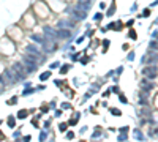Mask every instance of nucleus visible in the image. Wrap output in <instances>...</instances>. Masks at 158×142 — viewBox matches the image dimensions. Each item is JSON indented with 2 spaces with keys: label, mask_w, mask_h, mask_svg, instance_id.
Returning <instances> with one entry per match:
<instances>
[{
  "label": "nucleus",
  "mask_w": 158,
  "mask_h": 142,
  "mask_svg": "<svg viewBox=\"0 0 158 142\" xmlns=\"http://www.w3.org/2000/svg\"><path fill=\"white\" fill-rule=\"evenodd\" d=\"M11 71H13V74H14L16 81H24V79H25L27 71L24 70V65H21V63H14V65H13V68H11Z\"/></svg>",
  "instance_id": "f257e3e1"
},
{
  "label": "nucleus",
  "mask_w": 158,
  "mask_h": 142,
  "mask_svg": "<svg viewBox=\"0 0 158 142\" xmlns=\"http://www.w3.org/2000/svg\"><path fill=\"white\" fill-rule=\"evenodd\" d=\"M22 60H24V63L27 65V73H32V71H35L36 70V60H38V57H32V55H24L22 57Z\"/></svg>",
  "instance_id": "f03ea898"
},
{
  "label": "nucleus",
  "mask_w": 158,
  "mask_h": 142,
  "mask_svg": "<svg viewBox=\"0 0 158 142\" xmlns=\"http://www.w3.org/2000/svg\"><path fill=\"white\" fill-rule=\"evenodd\" d=\"M85 13L87 11H84V10H81V8H73L71 11H70V14H71V19L73 21H82L84 18H85Z\"/></svg>",
  "instance_id": "7ed1b4c3"
},
{
  "label": "nucleus",
  "mask_w": 158,
  "mask_h": 142,
  "mask_svg": "<svg viewBox=\"0 0 158 142\" xmlns=\"http://www.w3.org/2000/svg\"><path fill=\"white\" fill-rule=\"evenodd\" d=\"M142 74L146 76V77H149V79H153V77H157V74H158V68L155 66V65L146 66V68L142 70Z\"/></svg>",
  "instance_id": "20e7f679"
},
{
  "label": "nucleus",
  "mask_w": 158,
  "mask_h": 142,
  "mask_svg": "<svg viewBox=\"0 0 158 142\" xmlns=\"http://www.w3.org/2000/svg\"><path fill=\"white\" fill-rule=\"evenodd\" d=\"M3 81H5V82H8V84L16 82V77H14V74H13V71H11V70L5 71V74H3Z\"/></svg>",
  "instance_id": "39448f33"
},
{
  "label": "nucleus",
  "mask_w": 158,
  "mask_h": 142,
  "mask_svg": "<svg viewBox=\"0 0 158 142\" xmlns=\"http://www.w3.org/2000/svg\"><path fill=\"white\" fill-rule=\"evenodd\" d=\"M81 10H84V11H89L92 6V0H79V5H78Z\"/></svg>",
  "instance_id": "423d86ee"
},
{
  "label": "nucleus",
  "mask_w": 158,
  "mask_h": 142,
  "mask_svg": "<svg viewBox=\"0 0 158 142\" xmlns=\"http://www.w3.org/2000/svg\"><path fill=\"white\" fill-rule=\"evenodd\" d=\"M144 63H153V62H158V54H149L147 57L142 59Z\"/></svg>",
  "instance_id": "0eeeda50"
},
{
  "label": "nucleus",
  "mask_w": 158,
  "mask_h": 142,
  "mask_svg": "<svg viewBox=\"0 0 158 142\" xmlns=\"http://www.w3.org/2000/svg\"><path fill=\"white\" fill-rule=\"evenodd\" d=\"M44 35H48L51 40H55L57 38V32L54 29H51V27H44Z\"/></svg>",
  "instance_id": "6e6552de"
},
{
  "label": "nucleus",
  "mask_w": 158,
  "mask_h": 142,
  "mask_svg": "<svg viewBox=\"0 0 158 142\" xmlns=\"http://www.w3.org/2000/svg\"><path fill=\"white\" fill-rule=\"evenodd\" d=\"M70 36H71L70 30H59L57 32V38H70Z\"/></svg>",
  "instance_id": "1a4fd4ad"
},
{
  "label": "nucleus",
  "mask_w": 158,
  "mask_h": 142,
  "mask_svg": "<svg viewBox=\"0 0 158 142\" xmlns=\"http://www.w3.org/2000/svg\"><path fill=\"white\" fill-rule=\"evenodd\" d=\"M57 27H60V29H70V27H73V24L70 21H59Z\"/></svg>",
  "instance_id": "9d476101"
},
{
  "label": "nucleus",
  "mask_w": 158,
  "mask_h": 142,
  "mask_svg": "<svg viewBox=\"0 0 158 142\" xmlns=\"http://www.w3.org/2000/svg\"><path fill=\"white\" fill-rule=\"evenodd\" d=\"M27 51H29V54H30V55L40 57V52H38V49L35 47V46H29V47H27Z\"/></svg>",
  "instance_id": "9b49d317"
},
{
  "label": "nucleus",
  "mask_w": 158,
  "mask_h": 142,
  "mask_svg": "<svg viewBox=\"0 0 158 142\" xmlns=\"http://www.w3.org/2000/svg\"><path fill=\"white\" fill-rule=\"evenodd\" d=\"M32 40L36 43H46V38H43L41 35H32Z\"/></svg>",
  "instance_id": "f8f14e48"
},
{
  "label": "nucleus",
  "mask_w": 158,
  "mask_h": 142,
  "mask_svg": "<svg viewBox=\"0 0 158 142\" xmlns=\"http://www.w3.org/2000/svg\"><path fill=\"white\" fill-rule=\"evenodd\" d=\"M48 77H49V73H43V74L40 76V79H41V81H46Z\"/></svg>",
  "instance_id": "ddd939ff"
},
{
  "label": "nucleus",
  "mask_w": 158,
  "mask_h": 142,
  "mask_svg": "<svg viewBox=\"0 0 158 142\" xmlns=\"http://www.w3.org/2000/svg\"><path fill=\"white\" fill-rule=\"evenodd\" d=\"M8 123H10V126H14V118L10 117V118H8Z\"/></svg>",
  "instance_id": "4468645a"
},
{
  "label": "nucleus",
  "mask_w": 158,
  "mask_h": 142,
  "mask_svg": "<svg viewBox=\"0 0 158 142\" xmlns=\"http://www.w3.org/2000/svg\"><path fill=\"white\" fill-rule=\"evenodd\" d=\"M150 47H152V49H158V43L152 41V43H150Z\"/></svg>",
  "instance_id": "2eb2a0df"
},
{
  "label": "nucleus",
  "mask_w": 158,
  "mask_h": 142,
  "mask_svg": "<svg viewBox=\"0 0 158 142\" xmlns=\"http://www.w3.org/2000/svg\"><path fill=\"white\" fill-rule=\"evenodd\" d=\"M25 114H27L25 111H21V112H19V117H21V118H24V117H27Z\"/></svg>",
  "instance_id": "dca6fc26"
},
{
  "label": "nucleus",
  "mask_w": 158,
  "mask_h": 142,
  "mask_svg": "<svg viewBox=\"0 0 158 142\" xmlns=\"http://www.w3.org/2000/svg\"><path fill=\"white\" fill-rule=\"evenodd\" d=\"M157 133H158V131H157Z\"/></svg>",
  "instance_id": "f3484780"
}]
</instances>
